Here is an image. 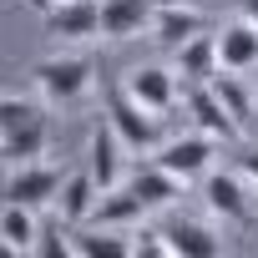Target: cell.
Returning a JSON list of instances; mask_svg holds the SVG:
<instances>
[{
  "label": "cell",
  "instance_id": "obj_1",
  "mask_svg": "<svg viewBox=\"0 0 258 258\" xmlns=\"http://www.w3.org/2000/svg\"><path fill=\"white\" fill-rule=\"evenodd\" d=\"M46 142H51V116L36 101H26V96H6L0 101V152H6L11 167L36 162L46 152Z\"/></svg>",
  "mask_w": 258,
  "mask_h": 258
},
{
  "label": "cell",
  "instance_id": "obj_2",
  "mask_svg": "<svg viewBox=\"0 0 258 258\" xmlns=\"http://www.w3.org/2000/svg\"><path fill=\"white\" fill-rule=\"evenodd\" d=\"M106 101V121L116 126V137L132 147V152H157L162 147V126H157V111H147L126 86H106L101 91Z\"/></svg>",
  "mask_w": 258,
  "mask_h": 258
},
{
  "label": "cell",
  "instance_id": "obj_3",
  "mask_svg": "<svg viewBox=\"0 0 258 258\" xmlns=\"http://www.w3.org/2000/svg\"><path fill=\"white\" fill-rule=\"evenodd\" d=\"M31 76H36V86H41V96L51 106H81L91 81H96V61H86V56H51V61H36Z\"/></svg>",
  "mask_w": 258,
  "mask_h": 258
},
{
  "label": "cell",
  "instance_id": "obj_4",
  "mask_svg": "<svg viewBox=\"0 0 258 258\" xmlns=\"http://www.w3.org/2000/svg\"><path fill=\"white\" fill-rule=\"evenodd\" d=\"M61 187H66V177H61L56 167H46V162H21V167H11V177H6V198H11V203H26V208L56 203Z\"/></svg>",
  "mask_w": 258,
  "mask_h": 258
},
{
  "label": "cell",
  "instance_id": "obj_5",
  "mask_svg": "<svg viewBox=\"0 0 258 258\" xmlns=\"http://www.w3.org/2000/svg\"><path fill=\"white\" fill-rule=\"evenodd\" d=\"M213 142H218V137H208V132H198V137H177V142H162L152 162H157V167H167V172H172V177H182V182H198V177H208Z\"/></svg>",
  "mask_w": 258,
  "mask_h": 258
},
{
  "label": "cell",
  "instance_id": "obj_6",
  "mask_svg": "<svg viewBox=\"0 0 258 258\" xmlns=\"http://www.w3.org/2000/svg\"><path fill=\"white\" fill-rule=\"evenodd\" d=\"M152 16L157 0H101V36L106 41H132V36H152Z\"/></svg>",
  "mask_w": 258,
  "mask_h": 258
},
{
  "label": "cell",
  "instance_id": "obj_7",
  "mask_svg": "<svg viewBox=\"0 0 258 258\" xmlns=\"http://www.w3.org/2000/svg\"><path fill=\"white\" fill-rule=\"evenodd\" d=\"M46 31L61 41H91L101 36V0H61L46 11Z\"/></svg>",
  "mask_w": 258,
  "mask_h": 258
},
{
  "label": "cell",
  "instance_id": "obj_8",
  "mask_svg": "<svg viewBox=\"0 0 258 258\" xmlns=\"http://www.w3.org/2000/svg\"><path fill=\"white\" fill-rule=\"evenodd\" d=\"M182 101H187V116L198 121V132H208V137H223V142L243 132V126L233 121V111L223 106V96L213 91V81H203V86H187V96H182Z\"/></svg>",
  "mask_w": 258,
  "mask_h": 258
},
{
  "label": "cell",
  "instance_id": "obj_9",
  "mask_svg": "<svg viewBox=\"0 0 258 258\" xmlns=\"http://www.w3.org/2000/svg\"><path fill=\"white\" fill-rule=\"evenodd\" d=\"M172 71H177V81H182V86H203V81H213V76L223 71V61H218V36L198 31L192 41H182V46H177Z\"/></svg>",
  "mask_w": 258,
  "mask_h": 258
},
{
  "label": "cell",
  "instance_id": "obj_10",
  "mask_svg": "<svg viewBox=\"0 0 258 258\" xmlns=\"http://www.w3.org/2000/svg\"><path fill=\"white\" fill-rule=\"evenodd\" d=\"M203 198H208V213H218L223 223H233V228H248L253 223L248 198H243V182L233 172H208L203 177Z\"/></svg>",
  "mask_w": 258,
  "mask_h": 258
},
{
  "label": "cell",
  "instance_id": "obj_11",
  "mask_svg": "<svg viewBox=\"0 0 258 258\" xmlns=\"http://www.w3.org/2000/svg\"><path fill=\"white\" fill-rule=\"evenodd\" d=\"M126 91H132L147 111H167L172 101H177V71H167V66H137L132 76H126Z\"/></svg>",
  "mask_w": 258,
  "mask_h": 258
},
{
  "label": "cell",
  "instance_id": "obj_12",
  "mask_svg": "<svg viewBox=\"0 0 258 258\" xmlns=\"http://www.w3.org/2000/svg\"><path fill=\"white\" fill-rule=\"evenodd\" d=\"M162 233L172 243V258H218L223 253V238L208 223H198V218H172Z\"/></svg>",
  "mask_w": 258,
  "mask_h": 258
},
{
  "label": "cell",
  "instance_id": "obj_13",
  "mask_svg": "<svg viewBox=\"0 0 258 258\" xmlns=\"http://www.w3.org/2000/svg\"><path fill=\"white\" fill-rule=\"evenodd\" d=\"M218 61H223V71H253L258 66V26L243 16V21H233V26H223V36H218Z\"/></svg>",
  "mask_w": 258,
  "mask_h": 258
},
{
  "label": "cell",
  "instance_id": "obj_14",
  "mask_svg": "<svg viewBox=\"0 0 258 258\" xmlns=\"http://www.w3.org/2000/svg\"><path fill=\"white\" fill-rule=\"evenodd\" d=\"M198 31H208L203 26V16L198 11H187L182 0H157V16H152V41H162V46H182V41H192Z\"/></svg>",
  "mask_w": 258,
  "mask_h": 258
},
{
  "label": "cell",
  "instance_id": "obj_15",
  "mask_svg": "<svg viewBox=\"0 0 258 258\" xmlns=\"http://www.w3.org/2000/svg\"><path fill=\"white\" fill-rule=\"evenodd\" d=\"M142 213H147V203L137 198V187H132V182H126V187L116 182V187H106V192L96 198L91 223H96V228H126V223H137Z\"/></svg>",
  "mask_w": 258,
  "mask_h": 258
},
{
  "label": "cell",
  "instance_id": "obj_16",
  "mask_svg": "<svg viewBox=\"0 0 258 258\" xmlns=\"http://www.w3.org/2000/svg\"><path fill=\"white\" fill-rule=\"evenodd\" d=\"M121 147H126V142L116 137V126H111V121H101L96 132H91V162H86V167L96 172L101 192L121 182Z\"/></svg>",
  "mask_w": 258,
  "mask_h": 258
},
{
  "label": "cell",
  "instance_id": "obj_17",
  "mask_svg": "<svg viewBox=\"0 0 258 258\" xmlns=\"http://www.w3.org/2000/svg\"><path fill=\"white\" fill-rule=\"evenodd\" d=\"M96 198H101V182H96V172L86 167V172H71L66 177V187H61V218L76 228V223H91V208H96Z\"/></svg>",
  "mask_w": 258,
  "mask_h": 258
},
{
  "label": "cell",
  "instance_id": "obj_18",
  "mask_svg": "<svg viewBox=\"0 0 258 258\" xmlns=\"http://www.w3.org/2000/svg\"><path fill=\"white\" fill-rule=\"evenodd\" d=\"M31 213H36V208H26V203H11V198H6V213H0V243H6L11 253H36L41 223H36Z\"/></svg>",
  "mask_w": 258,
  "mask_h": 258
},
{
  "label": "cell",
  "instance_id": "obj_19",
  "mask_svg": "<svg viewBox=\"0 0 258 258\" xmlns=\"http://www.w3.org/2000/svg\"><path fill=\"white\" fill-rule=\"evenodd\" d=\"M213 91L223 96V106L233 111V121L243 126V132H248V126L258 121V101H253V91L238 81V71H218V76H213Z\"/></svg>",
  "mask_w": 258,
  "mask_h": 258
},
{
  "label": "cell",
  "instance_id": "obj_20",
  "mask_svg": "<svg viewBox=\"0 0 258 258\" xmlns=\"http://www.w3.org/2000/svg\"><path fill=\"white\" fill-rule=\"evenodd\" d=\"M132 187H137V198H142L147 208H167L172 198H182V187H187V182H182V177H172L167 167H157V162H152V167H142V172L132 177Z\"/></svg>",
  "mask_w": 258,
  "mask_h": 258
},
{
  "label": "cell",
  "instance_id": "obj_21",
  "mask_svg": "<svg viewBox=\"0 0 258 258\" xmlns=\"http://www.w3.org/2000/svg\"><path fill=\"white\" fill-rule=\"evenodd\" d=\"M71 243H76V253L81 258H132V243L126 238H116L111 228H86V233H71Z\"/></svg>",
  "mask_w": 258,
  "mask_h": 258
},
{
  "label": "cell",
  "instance_id": "obj_22",
  "mask_svg": "<svg viewBox=\"0 0 258 258\" xmlns=\"http://www.w3.org/2000/svg\"><path fill=\"white\" fill-rule=\"evenodd\" d=\"M61 223H66V218H56V223H41L36 258H66V253H76V243H71V233H61Z\"/></svg>",
  "mask_w": 258,
  "mask_h": 258
},
{
  "label": "cell",
  "instance_id": "obj_23",
  "mask_svg": "<svg viewBox=\"0 0 258 258\" xmlns=\"http://www.w3.org/2000/svg\"><path fill=\"white\" fill-rule=\"evenodd\" d=\"M132 258H172V243H167V233H157V228L137 233V243H132Z\"/></svg>",
  "mask_w": 258,
  "mask_h": 258
},
{
  "label": "cell",
  "instance_id": "obj_24",
  "mask_svg": "<svg viewBox=\"0 0 258 258\" xmlns=\"http://www.w3.org/2000/svg\"><path fill=\"white\" fill-rule=\"evenodd\" d=\"M238 167H243V177H253V182H258V147H248V152L238 157Z\"/></svg>",
  "mask_w": 258,
  "mask_h": 258
},
{
  "label": "cell",
  "instance_id": "obj_25",
  "mask_svg": "<svg viewBox=\"0 0 258 258\" xmlns=\"http://www.w3.org/2000/svg\"><path fill=\"white\" fill-rule=\"evenodd\" d=\"M243 16H248V21L258 26V0H243Z\"/></svg>",
  "mask_w": 258,
  "mask_h": 258
},
{
  "label": "cell",
  "instance_id": "obj_26",
  "mask_svg": "<svg viewBox=\"0 0 258 258\" xmlns=\"http://www.w3.org/2000/svg\"><path fill=\"white\" fill-rule=\"evenodd\" d=\"M253 101H258V91H253Z\"/></svg>",
  "mask_w": 258,
  "mask_h": 258
}]
</instances>
